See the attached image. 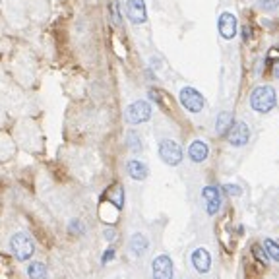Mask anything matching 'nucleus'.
<instances>
[{
  "label": "nucleus",
  "mask_w": 279,
  "mask_h": 279,
  "mask_svg": "<svg viewBox=\"0 0 279 279\" xmlns=\"http://www.w3.org/2000/svg\"><path fill=\"white\" fill-rule=\"evenodd\" d=\"M275 89L271 86H260L252 91L250 95V107L256 113H270L271 109L275 107Z\"/></svg>",
  "instance_id": "nucleus-1"
},
{
  "label": "nucleus",
  "mask_w": 279,
  "mask_h": 279,
  "mask_svg": "<svg viewBox=\"0 0 279 279\" xmlns=\"http://www.w3.org/2000/svg\"><path fill=\"white\" fill-rule=\"evenodd\" d=\"M10 252L14 254V258L19 262H26L33 256L35 244L31 241L28 233H14L10 237Z\"/></svg>",
  "instance_id": "nucleus-2"
},
{
  "label": "nucleus",
  "mask_w": 279,
  "mask_h": 279,
  "mask_svg": "<svg viewBox=\"0 0 279 279\" xmlns=\"http://www.w3.org/2000/svg\"><path fill=\"white\" fill-rule=\"evenodd\" d=\"M149 116H151V105L142 99L134 101L126 109V122H130V124H142L145 120H149Z\"/></svg>",
  "instance_id": "nucleus-3"
},
{
  "label": "nucleus",
  "mask_w": 279,
  "mask_h": 279,
  "mask_svg": "<svg viewBox=\"0 0 279 279\" xmlns=\"http://www.w3.org/2000/svg\"><path fill=\"white\" fill-rule=\"evenodd\" d=\"M179 97H181V105L186 111H190V113H200L204 109V105H206L204 95L198 89H194V87H183Z\"/></svg>",
  "instance_id": "nucleus-4"
},
{
  "label": "nucleus",
  "mask_w": 279,
  "mask_h": 279,
  "mask_svg": "<svg viewBox=\"0 0 279 279\" xmlns=\"http://www.w3.org/2000/svg\"><path fill=\"white\" fill-rule=\"evenodd\" d=\"M159 157L163 159V163L174 167L183 161V147L174 140H163L159 144Z\"/></svg>",
  "instance_id": "nucleus-5"
},
{
  "label": "nucleus",
  "mask_w": 279,
  "mask_h": 279,
  "mask_svg": "<svg viewBox=\"0 0 279 279\" xmlns=\"http://www.w3.org/2000/svg\"><path fill=\"white\" fill-rule=\"evenodd\" d=\"M227 140L229 144L235 145V147H241V145H246L248 140H250V128L244 124V122H233L231 128L227 130Z\"/></svg>",
  "instance_id": "nucleus-6"
},
{
  "label": "nucleus",
  "mask_w": 279,
  "mask_h": 279,
  "mask_svg": "<svg viewBox=\"0 0 279 279\" xmlns=\"http://www.w3.org/2000/svg\"><path fill=\"white\" fill-rule=\"evenodd\" d=\"M151 273H154V279H173V260L167 254L155 256L151 262Z\"/></svg>",
  "instance_id": "nucleus-7"
},
{
  "label": "nucleus",
  "mask_w": 279,
  "mask_h": 279,
  "mask_svg": "<svg viewBox=\"0 0 279 279\" xmlns=\"http://www.w3.org/2000/svg\"><path fill=\"white\" fill-rule=\"evenodd\" d=\"M204 202H206V210L210 215H215L221 208V192L217 186H206L202 190Z\"/></svg>",
  "instance_id": "nucleus-8"
},
{
  "label": "nucleus",
  "mask_w": 279,
  "mask_h": 279,
  "mask_svg": "<svg viewBox=\"0 0 279 279\" xmlns=\"http://www.w3.org/2000/svg\"><path fill=\"white\" fill-rule=\"evenodd\" d=\"M126 16L132 23H144L147 19V10H145L144 0H128L126 2Z\"/></svg>",
  "instance_id": "nucleus-9"
},
{
  "label": "nucleus",
  "mask_w": 279,
  "mask_h": 279,
  "mask_svg": "<svg viewBox=\"0 0 279 279\" xmlns=\"http://www.w3.org/2000/svg\"><path fill=\"white\" fill-rule=\"evenodd\" d=\"M217 28H219V33H221L223 39H233L237 35V18L231 12H223L219 16V21H217Z\"/></svg>",
  "instance_id": "nucleus-10"
},
{
  "label": "nucleus",
  "mask_w": 279,
  "mask_h": 279,
  "mask_svg": "<svg viewBox=\"0 0 279 279\" xmlns=\"http://www.w3.org/2000/svg\"><path fill=\"white\" fill-rule=\"evenodd\" d=\"M192 266L194 270L198 271V273H208L210 268H212V256H210V252L206 250V248H196L192 252Z\"/></svg>",
  "instance_id": "nucleus-11"
},
{
  "label": "nucleus",
  "mask_w": 279,
  "mask_h": 279,
  "mask_svg": "<svg viewBox=\"0 0 279 279\" xmlns=\"http://www.w3.org/2000/svg\"><path fill=\"white\" fill-rule=\"evenodd\" d=\"M208 155H210V147H208V144L202 142V140H194L192 144H190V147H188V157L192 159L194 163L206 161Z\"/></svg>",
  "instance_id": "nucleus-12"
},
{
  "label": "nucleus",
  "mask_w": 279,
  "mask_h": 279,
  "mask_svg": "<svg viewBox=\"0 0 279 279\" xmlns=\"http://www.w3.org/2000/svg\"><path fill=\"white\" fill-rule=\"evenodd\" d=\"M149 248V241L145 239L142 233H134L130 239V252L134 254L136 258H142Z\"/></svg>",
  "instance_id": "nucleus-13"
},
{
  "label": "nucleus",
  "mask_w": 279,
  "mask_h": 279,
  "mask_svg": "<svg viewBox=\"0 0 279 279\" xmlns=\"http://www.w3.org/2000/svg\"><path fill=\"white\" fill-rule=\"evenodd\" d=\"M126 171H128V176L134 179V181H144L147 176V167L138 159H130L128 165H126Z\"/></svg>",
  "instance_id": "nucleus-14"
},
{
  "label": "nucleus",
  "mask_w": 279,
  "mask_h": 279,
  "mask_svg": "<svg viewBox=\"0 0 279 279\" xmlns=\"http://www.w3.org/2000/svg\"><path fill=\"white\" fill-rule=\"evenodd\" d=\"M28 275L29 279H47L48 277V270L43 262H31L28 266Z\"/></svg>",
  "instance_id": "nucleus-15"
},
{
  "label": "nucleus",
  "mask_w": 279,
  "mask_h": 279,
  "mask_svg": "<svg viewBox=\"0 0 279 279\" xmlns=\"http://www.w3.org/2000/svg\"><path fill=\"white\" fill-rule=\"evenodd\" d=\"M231 124H233L231 113H227V111H225V113H219V115H217V122H215V132L225 136L227 134V130L231 128Z\"/></svg>",
  "instance_id": "nucleus-16"
},
{
  "label": "nucleus",
  "mask_w": 279,
  "mask_h": 279,
  "mask_svg": "<svg viewBox=\"0 0 279 279\" xmlns=\"http://www.w3.org/2000/svg\"><path fill=\"white\" fill-rule=\"evenodd\" d=\"M126 142H128V147H130L134 154L142 151V140H140V136L136 134V132H128V136H126Z\"/></svg>",
  "instance_id": "nucleus-17"
},
{
  "label": "nucleus",
  "mask_w": 279,
  "mask_h": 279,
  "mask_svg": "<svg viewBox=\"0 0 279 279\" xmlns=\"http://www.w3.org/2000/svg\"><path fill=\"white\" fill-rule=\"evenodd\" d=\"M264 248H266V252L271 256V260L279 262V244L277 242H273L271 239H266V241H264Z\"/></svg>",
  "instance_id": "nucleus-18"
},
{
  "label": "nucleus",
  "mask_w": 279,
  "mask_h": 279,
  "mask_svg": "<svg viewBox=\"0 0 279 279\" xmlns=\"http://www.w3.org/2000/svg\"><path fill=\"white\" fill-rule=\"evenodd\" d=\"M70 233H74V235H84V233H86V225L80 221V219H72V221H70Z\"/></svg>",
  "instance_id": "nucleus-19"
},
{
  "label": "nucleus",
  "mask_w": 279,
  "mask_h": 279,
  "mask_svg": "<svg viewBox=\"0 0 279 279\" xmlns=\"http://www.w3.org/2000/svg\"><path fill=\"white\" fill-rule=\"evenodd\" d=\"M223 190H225L227 194H231V196H241L242 194V188L241 186H237V184H225Z\"/></svg>",
  "instance_id": "nucleus-20"
},
{
  "label": "nucleus",
  "mask_w": 279,
  "mask_h": 279,
  "mask_svg": "<svg viewBox=\"0 0 279 279\" xmlns=\"http://www.w3.org/2000/svg\"><path fill=\"white\" fill-rule=\"evenodd\" d=\"M260 2V6L264 10H268V12H271V10H275L279 6V0H258Z\"/></svg>",
  "instance_id": "nucleus-21"
},
{
  "label": "nucleus",
  "mask_w": 279,
  "mask_h": 279,
  "mask_svg": "<svg viewBox=\"0 0 279 279\" xmlns=\"http://www.w3.org/2000/svg\"><path fill=\"white\" fill-rule=\"evenodd\" d=\"M111 16H113V21H115V26L120 23V14H118V2L113 0V4H111Z\"/></svg>",
  "instance_id": "nucleus-22"
},
{
  "label": "nucleus",
  "mask_w": 279,
  "mask_h": 279,
  "mask_svg": "<svg viewBox=\"0 0 279 279\" xmlns=\"http://www.w3.org/2000/svg\"><path fill=\"white\" fill-rule=\"evenodd\" d=\"M113 258H115V248H113V246H111V248H107L105 250V254H103V264H109V262L113 260Z\"/></svg>",
  "instance_id": "nucleus-23"
},
{
  "label": "nucleus",
  "mask_w": 279,
  "mask_h": 279,
  "mask_svg": "<svg viewBox=\"0 0 279 279\" xmlns=\"http://www.w3.org/2000/svg\"><path fill=\"white\" fill-rule=\"evenodd\" d=\"M254 254H256V256H258V258H260L262 262L268 260V254H266V252H262L260 246H254Z\"/></svg>",
  "instance_id": "nucleus-24"
},
{
  "label": "nucleus",
  "mask_w": 279,
  "mask_h": 279,
  "mask_svg": "<svg viewBox=\"0 0 279 279\" xmlns=\"http://www.w3.org/2000/svg\"><path fill=\"white\" fill-rule=\"evenodd\" d=\"M115 237H116L115 231H111V229H107V231H105V239H107V241H113Z\"/></svg>",
  "instance_id": "nucleus-25"
},
{
  "label": "nucleus",
  "mask_w": 279,
  "mask_h": 279,
  "mask_svg": "<svg viewBox=\"0 0 279 279\" xmlns=\"http://www.w3.org/2000/svg\"><path fill=\"white\" fill-rule=\"evenodd\" d=\"M273 76L279 78V62H275V64H273Z\"/></svg>",
  "instance_id": "nucleus-26"
}]
</instances>
